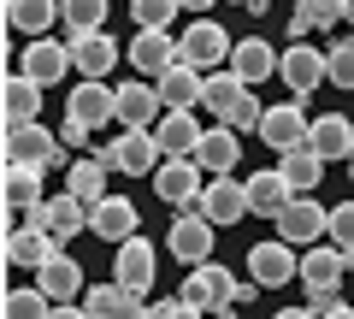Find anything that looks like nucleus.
<instances>
[{
	"label": "nucleus",
	"mask_w": 354,
	"mask_h": 319,
	"mask_svg": "<svg viewBox=\"0 0 354 319\" xmlns=\"http://www.w3.org/2000/svg\"><path fill=\"white\" fill-rule=\"evenodd\" d=\"M325 71H330V83H337V89H354V36L325 48Z\"/></svg>",
	"instance_id": "nucleus-40"
},
{
	"label": "nucleus",
	"mask_w": 354,
	"mask_h": 319,
	"mask_svg": "<svg viewBox=\"0 0 354 319\" xmlns=\"http://www.w3.org/2000/svg\"><path fill=\"white\" fill-rule=\"evenodd\" d=\"M148 319H207V313L183 295H165V302H148Z\"/></svg>",
	"instance_id": "nucleus-42"
},
{
	"label": "nucleus",
	"mask_w": 354,
	"mask_h": 319,
	"mask_svg": "<svg viewBox=\"0 0 354 319\" xmlns=\"http://www.w3.org/2000/svg\"><path fill=\"white\" fill-rule=\"evenodd\" d=\"M59 142H65V148H77V142H88V125H77V118L65 113V125H59Z\"/></svg>",
	"instance_id": "nucleus-44"
},
{
	"label": "nucleus",
	"mask_w": 354,
	"mask_h": 319,
	"mask_svg": "<svg viewBox=\"0 0 354 319\" xmlns=\"http://www.w3.org/2000/svg\"><path fill=\"white\" fill-rule=\"evenodd\" d=\"M307 130H313V118H307L301 95H290V101H278V107H266V118H260V142H266L272 154L301 148V142H307Z\"/></svg>",
	"instance_id": "nucleus-7"
},
{
	"label": "nucleus",
	"mask_w": 354,
	"mask_h": 319,
	"mask_svg": "<svg viewBox=\"0 0 354 319\" xmlns=\"http://www.w3.org/2000/svg\"><path fill=\"white\" fill-rule=\"evenodd\" d=\"M342 272H348V260H342L337 243H313V248H301V290H337Z\"/></svg>",
	"instance_id": "nucleus-24"
},
{
	"label": "nucleus",
	"mask_w": 354,
	"mask_h": 319,
	"mask_svg": "<svg viewBox=\"0 0 354 319\" xmlns=\"http://www.w3.org/2000/svg\"><path fill=\"white\" fill-rule=\"evenodd\" d=\"M83 307L88 319H148V302H142L136 290H124V284H88L83 290Z\"/></svg>",
	"instance_id": "nucleus-18"
},
{
	"label": "nucleus",
	"mask_w": 354,
	"mask_h": 319,
	"mask_svg": "<svg viewBox=\"0 0 354 319\" xmlns=\"http://www.w3.org/2000/svg\"><path fill=\"white\" fill-rule=\"evenodd\" d=\"M18 71L36 77L41 89H53V83L71 71V48H65V42H53V36H30V48H24V60H18Z\"/></svg>",
	"instance_id": "nucleus-17"
},
{
	"label": "nucleus",
	"mask_w": 354,
	"mask_h": 319,
	"mask_svg": "<svg viewBox=\"0 0 354 319\" xmlns=\"http://www.w3.org/2000/svg\"><path fill=\"white\" fill-rule=\"evenodd\" d=\"M106 12H113V0H65V24L71 30H106Z\"/></svg>",
	"instance_id": "nucleus-39"
},
{
	"label": "nucleus",
	"mask_w": 354,
	"mask_h": 319,
	"mask_svg": "<svg viewBox=\"0 0 354 319\" xmlns=\"http://www.w3.org/2000/svg\"><path fill=\"white\" fill-rule=\"evenodd\" d=\"M307 148L325 154V160H348V148H354V125H348L342 113H319L313 130H307Z\"/></svg>",
	"instance_id": "nucleus-31"
},
{
	"label": "nucleus",
	"mask_w": 354,
	"mask_h": 319,
	"mask_svg": "<svg viewBox=\"0 0 354 319\" xmlns=\"http://www.w3.org/2000/svg\"><path fill=\"white\" fill-rule=\"evenodd\" d=\"M177 60H183V42H171L165 30H136V36H130V71L165 77Z\"/></svg>",
	"instance_id": "nucleus-15"
},
{
	"label": "nucleus",
	"mask_w": 354,
	"mask_h": 319,
	"mask_svg": "<svg viewBox=\"0 0 354 319\" xmlns=\"http://www.w3.org/2000/svg\"><path fill=\"white\" fill-rule=\"evenodd\" d=\"M177 42H183V65H195V71H218V65H230V48H236V42L225 36V24H213V18H195Z\"/></svg>",
	"instance_id": "nucleus-10"
},
{
	"label": "nucleus",
	"mask_w": 354,
	"mask_h": 319,
	"mask_svg": "<svg viewBox=\"0 0 354 319\" xmlns=\"http://www.w3.org/2000/svg\"><path fill=\"white\" fill-rule=\"evenodd\" d=\"M337 302H342V290H307V307H313V313H330Z\"/></svg>",
	"instance_id": "nucleus-43"
},
{
	"label": "nucleus",
	"mask_w": 354,
	"mask_h": 319,
	"mask_svg": "<svg viewBox=\"0 0 354 319\" xmlns=\"http://www.w3.org/2000/svg\"><path fill=\"white\" fill-rule=\"evenodd\" d=\"M272 225H278V237L290 248H313V243H325V237H330V207H319L313 195H295Z\"/></svg>",
	"instance_id": "nucleus-4"
},
{
	"label": "nucleus",
	"mask_w": 354,
	"mask_h": 319,
	"mask_svg": "<svg viewBox=\"0 0 354 319\" xmlns=\"http://www.w3.org/2000/svg\"><path fill=\"white\" fill-rule=\"evenodd\" d=\"M342 24H354V0H342Z\"/></svg>",
	"instance_id": "nucleus-49"
},
{
	"label": "nucleus",
	"mask_w": 354,
	"mask_h": 319,
	"mask_svg": "<svg viewBox=\"0 0 354 319\" xmlns=\"http://www.w3.org/2000/svg\"><path fill=\"white\" fill-rule=\"evenodd\" d=\"M48 319H88V307H83V302H53Z\"/></svg>",
	"instance_id": "nucleus-45"
},
{
	"label": "nucleus",
	"mask_w": 354,
	"mask_h": 319,
	"mask_svg": "<svg viewBox=\"0 0 354 319\" xmlns=\"http://www.w3.org/2000/svg\"><path fill=\"white\" fill-rule=\"evenodd\" d=\"M65 48H71V71L77 77H106L118 60H124V48H118L106 30H71Z\"/></svg>",
	"instance_id": "nucleus-14"
},
{
	"label": "nucleus",
	"mask_w": 354,
	"mask_h": 319,
	"mask_svg": "<svg viewBox=\"0 0 354 319\" xmlns=\"http://www.w3.org/2000/svg\"><path fill=\"white\" fill-rule=\"evenodd\" d=\"M183 12V0H130L136 30H171V18Z\"/></svg>",
	"instance_id": "nucleus-38"
},
{
	"label": "nucleus",
	"mask_w": 354,
	"mask_h": 319,
	"mask_svg": "<svg viewBox=\"0 0 354 319\" xmlns=\"http://www.w3.org/2000/svg\"><path fill=\"white\" fill-rule=\"evenodd\" d=\"M142 230V213H136V201L130 195H106L95 213H88V237H106V243H124V237H136Z\"/></svg>",
	"instance_id": "nucleus-20"
},
{
	"label": "nucleus",
	"mask_w": 354,
	"mask_h": 319,
	"mask_svg": "<svg viewBox=\"0 0 354 319\" xmlns=\"http://www.w3.org/2000/svg\"><path fill=\"white\" fill-rule=\"evenodd\" d=\"M236 272L230 266H213V260H201V266H189V278L177 284V295L183 302H195L201 313H225V307H236Z\"/></svg>",
	"instance_id": "nucleus-3"
},
{
	"label": "nucleus",
	"mask_w": 354,
	"mask_h": 319,
	"mask_svg": "<svg viewBox=\"0 0 354 319\" xmlns=\"http://www.w3.org/2000/svg\"><path fill=\"white\" fill-rule=\"evenodd\" d=\"M207 319H236V313H230V307H225V313H207Z\"/></svg>",
	"instance_id": "nucleus-50"
},
{
	"label": "nucleus",
	"mask_w": 354,
	"mask_h": 319,
	"mask_svg": "<svg viewBox=\"0 0 354 319\" xmlns=\"http://www.w3.org/2000/svg\"><path fill=\"white\" fill-rule=\"evenodd\" d=\"M325 166H330V160H325V154H313L307 142H301V148H290V154H278V172H283V183H290L295 195H313L319 183H325Z\"/></svg>",
	"instance_id": "nucleus-29"
},
{
	"label": "nucleus",
	"mask_w": 354,
	"mask_h": 319,
	"mask_svg": "<svg viewBox=\"0 0 354 319\" xmlns=\"http://www.w3.org/2000/svg\"><path fill=\"white\" fill-rule=\"evenodd\" d=\"M65 113L77 118V125L101 130V125H118V89L106 83V77H77L71 101H65Z\"/></svg>",
	"instance_id": "nucleus-9"
},
{
	"label": "nucleus",
	"mask_w": 354,
	"mask_h": 319,
	"mask_svg": "<svg viewBox=\"0 0 354 319\" xmlns=\"http://www.w3.org/2000/svg\"><path fill=\"white\" fill-rule=\"evenodd\" d=\"M59 12H65V0H6V24L18 36H48Z\"/></svg>",
	"instance_id": "nucleus-34"
},
{
	"label": "nucleus",
	"mask_w": 354,
	"mask_h": 319,
	"mask_svg": "<svg viewBox=\"0 0 354 319\" xmlns=\"http://www.w3.org/2000/svg\"><path fill=\"white\" fill-rule=\"evenodd\" d=\"M106 172H113V166H106L101 154H88V160H71V166H65V190H71L77 201L88 207V213H95V207L106 201Z\"/></svg>",
	"instance_id": "nucleus-28"
},
{
	"label": "nucleus",
	"mask_w": 354,
	"mask_h": 319,
	"mask_svg": "<svg viewBox=\"0 0 354 319\" xmlns=\"http://www.w3.org/2000/svg\"><path fill=\"white\" fill-rule=\"evenodd\" d=\"M41 83L36 77H24V71H12L6 83H0V107H6V125H36L41 118Z\"/></svg>",
	"instance_id": "nucleus-25"
},
{
	"label": "nucleus",
	"mask_w": 354,
	"mask_h": 319,
	"mask_svg": "<svg viewBox=\"0 0 354 319\" xmlns=\"http://www.w3.org/2000/svg\"><path fill=\"white\" fill-rule=\"evenodd\" d=\"M153 83H160V101H165V113H171V107H201L207 71H195V65H183V60H177L171 71H165V77H153Z\"/></svg>",
	"instance_id": "nucleus-32"
},
{
	"label": "nucleus",
	"mask_w": 354,
	"mask_h": 319,
	"mask_svg": "<svg viewBox=\"0 0 354 319\" xmlns=\"http://www.w3.org/2000/svg\"><path fill=\"white\" fill-rule=\"evenodd\" d=\"M330 243H337L342 255H354V201H337V207H330Z\"/></svg>",
	"instance_id": "nucleus-41"
},
{
	"label": "nucleus",
	"mask_w": 354,
	"mask_h": 319,
	"mask_svg": "<svg viewBox=\"0 0 354 319\" xmlns=\"http://www.w3.org/2000/svg\"><path fill=\"white\" fill-rule=\"evenodd\" d=\"M201 190H207V178H201V166L195 160H160V172H153V195H160L165 207H201Z\"/></svg>",
	"instance_id": "nucleus-11"
},
{
	"label": "nucleus",
	"mask_w": 354,
	"mask_h": 319,
	"mask_svg": "<svg viewBox=\"0 0 354 319\" xmlns=\"http://www.w3.org/2000/svg\"><path fill=\"white\" fill-rule=\"evenodd\" d=\"M160 118H165L160 83H148V77H130V83H118V130H153Z\"/></svg>",
	"instance_id": "nucleus-13"
},
{
	"label": "nucleus",
	"mask_w": 354,
	"mask_h": 319,
	"mask_svg": "<svg viewBox=\"0 0 354 319\" xmlns=\"http://www.w3.org/2000/svg\"><path fill=\"white\" fill-rule=\"evenodd\" d=\"M278 77L290 83V95H313L319 83H330V71H325V48H313V42H295V48H283Z\"/></svg>",
	"instance_id": "nucleus-16"
},
{
	"label": "nucleus",
	"mask_w": 354,
	"mask_h": 319,
	"mask_svg": "<svg viewBox=\"0 0 354 319\" xmlns=\"http://www.w3.org/2000/svg\"><path fill=\"white\" fill-rule=\"evenodd\" d=\"M248 89H254V83H242L236 71H207V89H201V107H207V113L218 118V125H230V118H236V107L248 101Z\"/></svg>",
	"instance_id": "nucleus-26"
},
{
	"label": "nucleus",
	"mask_w": 354,
	"mask_h": 319,
	"mask_svg": "<svg viewBox=\"0 0 354 319\" xmlns=\"http://www.w3.org/2000/svg\"><path fill=\"white\" fill-rule=\"evenodd\" d=\"M41 178H48L41 166H12V160H6V207H12V213L41 219V207H48V195H41Z\"/></svg>",
	"instance_id": "nucleus-27"
},
{
	"label": "nucleus",
	"mask_w": 354,
	"mask_h": 319,
	"mask_svg": "<svg viewBox=\"0 0 354 319\" xmlns=\"http://www.w3.org/2000/svg\"><path fill=\"white\" fill-rule=\"evenodd\" d=\"M290 201H295V190L283 183V172H278V166H266V172H254V178H248V213L278 219Z\"/></svg>",
	"instance_id": "nucleus-30"
},
{
	"label": "nucleus",
	"mask_w": 354,
	"mask_h": 319,
	"mask_svg": "<svg viewBox=\"0 0 354 319\" xmlns=\"http://www.w3.org/2000/svg\"><path fill=\"white\" fill-rule=\"evenodd\" d=\"M207 6H213V0H183V12H207Z\"/></svg>",
	"instance_id": "nucleus-48"
},
{
	"label": "nucleus",
	"mask_w": 354,
	"mask_h": 319,
	"mask_svg": "<svg viewBox=\"0 0 354 319\" xmlns=\"http://www.w3.org/2000/svg\"><path fill=\"white\" fill-rule=\"evenodd\" d=\"M41 225L59 237V243H71V237H83V225H88V207L77 201L71 190L65 195H48V207H41Z\"/></svg>",
	"instance_id": "nucleus-35"
},
{
	"label": "nucleus",
	"mask_w": 354,
	"mask_h": 319,
	"mask_svg": "<svg viewBox=\"0 0 354 319\" xmlns=\"http://www.w3.org/2000/svg\"><path fill=\"white\" fill-rule=\"evenodd\" d=\"M348 178H354V148H348Z\"/></svg>",
	"instance_id": "nucleus-51"
},
{
	"label": "nucleus",
	"mask_w": 354,
	"mask_h": 319,
	"mask_svg": "<svg viewBox=\"0 0 354 319\" xmlns=\"http://www.w3.org/2000/svg\"><path fill=\"white\" fill-rule=\"evenodd\" d=\"M278 65H283V53L272 48L266 36H242L236 48H230V71H236L242 83H266V77L278 71Z\"/></svg>",
	"instance_id": "nucleus-23"
},
{
	"label": "nucleus",
	"mask_w": 354,
	"mask_h": 319,
	"mask_svg": "<svg viewBox=\"0 0 354 319\" xmlns=\"http://www.w3.org/2000/svg\"><path fill=\"white\" fill-rule=\"evenodd\" d=\"M201 213L213 219L218 230L236 225V219H248V183H236L230 172H225V178H207V190H201Z\"/></svg>",
	"instance_id": "nucleus-19"
},
{
	"label": "nucleus",
	"mask_w": 354,
	"mask_h": 319,
	"mask_svg": "<svg viewBox=\"0 0 354 319\" xmlns=\"http://www.w3.org/2000/svg\"><path fill=\"white\" fill-rule=\"evenodd\" d=\"M248 278L260 284V290H278V284L301 278V255H295L283 237H272V243H254V248H248Z\"/></svg>",
	"instance_id": "nucleus-12"
},
{
	"label": "nucleus",
	"mask_w": 354,
	"mask_h": 319,
	"mask_svg": "<svg viewBox=\"0 0 354 319\" xmlns=\"http://www.w3.org/2000/svg\"><path fill=\"white\" fill-rule=\"evenodd\" d=\"M236 6H248V0H236Z\"/></svg>",
	"instance_id": "nucleus-52"
},
{
	"label": "nucleus",
	"mask_w": 354,
	"mask_h": 319,
	"mask_svg": "<svg viewBox=\"0 0 354 319\" xmlns=\"http://www.w3.org/2000/svg\"><path fill=\"white\" fill-rule=\"evenodd\" d=\"M153 272H160V248L148 243V237H124V243L113 248V278L124 284V290H136V295H148L153 290Z\"/></svg>",
	"instance_id": "nucleus-8"
},
{
	"label": "nucleus",
	"mask_w": 354,
	"mask_h": 319,
	"mask_svg": "<svg viewBox=\"0 0 354 319\" xmlns=\"http://www.w3.org/2000/svg\"><path fill=\"white\" fill-rule=\"evenodd\" d=\"M272 319H319L313 307H283V313H272Z\"/></svg>",
	"instance_id": "nucleus-46"
},
{
	"label": "nucleus",
	"mask_w": 354,
	"mask_h": 319,
	"mask_svg": "<svg viewBox=\"0 0 354 319\" xmlns=\"http://www.w3.org/2000/svg\"><path fill=\"white\" fill-rule=\"evenodd\" d=\"M236 160H242V130H230V125H213V130H201L195 166H201L207 178H225V172H236Z\"/></svg>",
	"instance_id": "nucleus-21"
},
{
	"label": "nucleus",
	"mask_w": 354,
	"mask_h": 319,
	"mask_svg": "<svg viewBox=\"0 0 354 319\" xmlns=\"http://www.w3.org/2000/svg\"><path fill=\"white\" fill-rule=\"evenodd\" d=\"M48 313H53V295L41 284H12L0 302V319H48Z\"/></svg>",
	"instance_id": "nucleus-37"
},
{
	"label": "nucleus",
	"mask_w": 354,
	"mask_h": 319,
	"mask_svg": "<svg viewBox=\"0 0 354 319\" xmlns=\"http://www.w3.org/2000/svg\"><path fill=\"white\" fill-rule=\"evenodd\" d=\"M36 284L53 295V302H83V266H77V260L65 255V248H59V255H53L48 266L36 272Z\"/></svg>",
	"instance_id": "nucleus-33"
},
{
	"label": "nucleus",
	"mask_w": 354,
	"mask_h": 319,
	"mask_svg": "<svg viewBox=\"0 0 354 319\" xmlns=\"http://www.w3.org/2000/svg\"><path fill=\"white\" fill-rule=\"evenodd\" d=\"M153 136H160L165 160H195V148H201V125H195V107H171V113L153 125Z\"/></svg>",
	"instance_id": "nucleus-22"
},
{
	"label": "nucleus",
	"mask_w": 354,
	"mask_h": 319,
	"mask_svg": "<svg viewBox=\"0 0 354 319\" xmlns=\"http://www.w3.org/2000/svg\"><path fill=\"white\" fill-rule=\"evenodd\" d=\"M342 24V0H295V12H290V36L307 42L313 30H330Z\"/></svg>",
	"instance_id": "nucleus-36"
},
{
	"label": "nucleus",
	"mask_w": 354,
	"mask_h": 319,
	"mask_svg": "<svg viewBox=\"0 0 354 319\" xmlns=\"http://www.w3.org/2000/svg\"><path fill=\"white\" fill-rule=\"evenodd\" d=\"M59 248H65V243L53 237L48 225H41V219H24V225H12V230H6V266L41 272L53 255H59Z\"/></svg>",
	"instance_id": "nucleus-6"
},
{
	"label": "nucleus",
	"mask_w": 354,
	"mask_h": 319,
	"mask_svg": "<svg viewBox=\"0 0 354 319\" xmlns=\"http://www.w3.org/2000/svg\"><path fill=\"white\" fill-rule=\"evenodd\" d=\"M0 148H6V160H12V166H41V172H53V166H71V160H65V142L53 136L48 125H6V142H0Z\"/></svg>",
	"instance_id": "nucleus-1"
},
{
	"label": "nucleus",
	"mask_w": 354,
	"mask_h": 319,
	"mask_svg": "<svg viewBox=\"0 0 354 319\" xmlns=\"http://www.w3.org/2000/svg\"><path fill=\"white\" fill-rule=\"evenodd\" d=\"M101 160L113 172H130V178H153L160 160H165V148H160L153 130H118L113 142H101Z\"/></svg>",
	"instance_id": "nucleus-2"
},
{
	"label": "nucleus",
	"mask_w": 354,
	"mask_h": 319,
	"mask_svg": "<svg viewBox=\"0 0 354 319\" xmlns=\"http://www.w3.org/2000/svg\"><path fill=\"white\" fill-rule=\"evenodd\" d=\"M213 219L201 213V207H183V213L171 219V230H165V248H171L183 266H201V260H213Z\"/></svg>",
	"instance_id": "nucleus-5"
},
{
	"label": "nucleus",
	"mask_w": 354,
	"mask_h": 319,
	"mask_svg": "<svg viewBox=\"0 0 354 319\" xmlns=\"http://www.w3.org/2000/svg\"><path fill=\"white\" fill-rule=\"evenodd\" d=\"M319 319H354V307H348V302H337L330 313H319Z\"/></svg>",
	"instance_id": "nucleus-47"
}]
</instances>
